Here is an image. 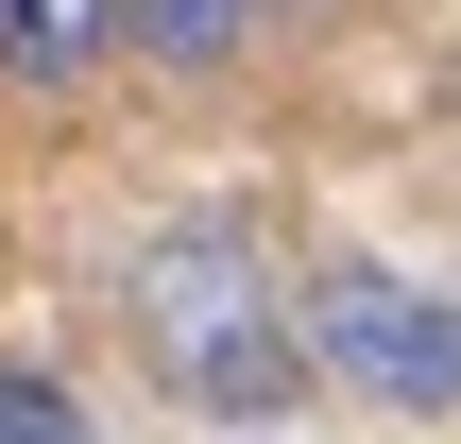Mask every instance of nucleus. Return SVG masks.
<instances>
[{"label":"nucleus","mask_w":461,"mask_h":444,"mask_svg":"<svg viewBox=\"0 0 461 444\" xmlns=\"http://www.w3.org/2000/svg\"><path fill=\"white\" fill-rule=\"evenodd\" d=\"M120 325H137V376L205 428H291L308 411V359H291V291H274V240L188 205L120 257Z\"/></svg>","instance_id":"f257e3e1"},{"label":"nucleus","mask_w":461,"mask_h":444,"mask_svg":"<svg viewBox=\"0 0 461 444\" xmlns=\"http://www.w3.org/2000/svg\"><path fill=\"white\" fill-rule=\"evenodd\" d=\"M291 359L393 428H445L461 411V325H445V274H393V257H325L291 291Z\"/></svg>","instance_id":"f03ea898"},{"label":"nucleus","mask_w":461,"mask_h":444,"mask_svg":"<svg viewBox=\"0 0 461 444\" xmlns=\"http://www.w3.org/2000/svg\"><path fill=\"white\" fill-rule=\"evenodd\" d=\"M120 68V0H0V86H86Z\"/></svg>","instance_id":"7ed1b4c3"},{"label":"nucleus","mask_w":461,"mask_h":444,"mask_svg":"<svg viewBox=\"0 0 461 444\" xmlns=\"http://www.w3.org/2000/svg\"><path fill=\"white\" fill-rule=\"evenodd\" d=\"M120 51L205 86V68H240V51H257V0H120Z\"/></svg>","instance_id":"20e7f679"},{"label":"nucleus","mask_w":461,"mask_h":444,"mask_svg":"<svg viewBox=\"0 0 461 444\" xmlns=\"http://www.w3.org/2000/svg\"><path fill=\"white\" fill-rule=\"evenodd\" d=\"M0 444H103V428H86V394L51 359H0Z\"/></svg>","instance_id":"39448f33"}]
</instances>
